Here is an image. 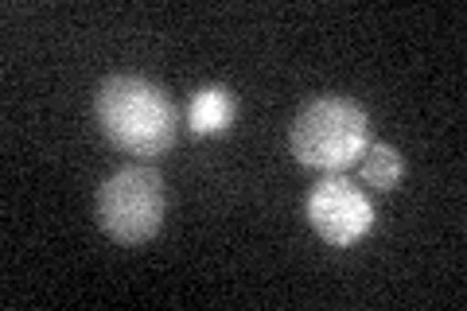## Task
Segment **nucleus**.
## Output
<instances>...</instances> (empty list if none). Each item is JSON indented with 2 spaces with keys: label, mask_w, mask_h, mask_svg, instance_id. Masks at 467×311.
I'll return each mask as SVG.
<instances>
[{
  "label": "nucleus",
  "mask_w": 467,
  "mask_h": 311,
  "mask_svg": "<svg viewBox=\"0 0 467 311\" xmlns=\"http://www.w3.org/2000/svg\"><path fill=\"white\" fill-rule=\"evenodd\" d=\"M370 144V117L350 98H316L308 101L288 129V148L304 168L343 171L358 164Z\"/></svg>",
  "instance_id": "2"
},
{
  "label": "nucleus",
  "mask_w": 467,
  "mask_h": 311,
  "mask_svg": "<svg viewBox=\"0 0 467 311\" xmlns=\"http://www.w3.org/2000/svg\"><path fill=\"white\" fill-rule=\"evenodd\" d=\"M358 175H362V183L374 191H393L405 175V160L393 144L378 140V144H367V152L358 156Z\"/></svg>",
  "instance_id": "6"
},
{
  "label": "nucleus",
  "mask_w": 467,
  "mask_h": 311,
  "mask_svg": "<svg viewBox=\"0 0 467 311\" xmlns=\"http://www.w3.org/2000/svg\"><path fill=\"white\" fill-rule=\"evenodd\" d=\"M164 206L168 195L160 171L129 164L98 187V226L117 245H140L156 238L160 222H164Z\"/></svg>",
  "instance_id": "3"
},
{
  "label": "nucleus",
  "mask_w": 467,
  "mask_h": 311,
  "mask_svg": "<svg viewBox=\"0 0 467 311\" xmlns=\"http://www.w3.org/2000/svg\"><path fill=\"white\" fill-rule=\"evenodd\" d=\"M94 117L101 132L129 156H164L175 144V106L160 86L137 74H113L98 86Z\"/></svg>",
  "instance_id": "1"
},
{
  "label": "nucleus",
  "mask_w": 467,
  "mask_h": 311,
  "mask_svg": "<svg viewBox=\"0 0 467 311\" xmlns=\"http://www.w3.org/2000/svg\"><path fill=\"white\" fill-rule=\"evenodd\" d=\"M187 121L199 137H218L226 132V125L234 121V94L226 86H202L192 98V109H187Z\"/></svg>",
  "instance_id": "5"
},
{
  "label": "nucleus",
  "mask_w": 467,
  "mask_h": 311,
  "mask_svg": "<svg viewBox=\"0 0 467 311\" xmlns=\"http://www.w3.org/2000/svg\"><path fill=\"white\" fill-rule=\"evenodd\" d=\"M308 222L327 245L343 249L370 233L374 206L358 191V183L343 180V175H324V180L308 191Z\"/></svg>",
  "instance_id": "4"
}]
</instances>
